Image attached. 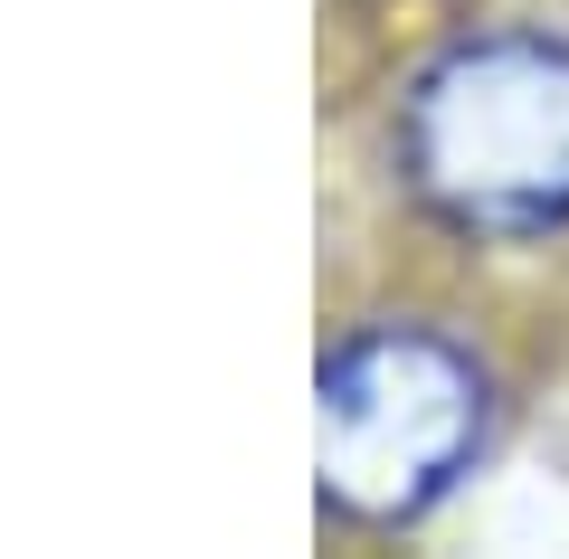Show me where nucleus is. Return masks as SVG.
I'll return each instance as SVG.
<instances>
[{"label":"nucleus","instance_id":"nucleus-1","mask_svg":"<svg viewBox=\"0 0 569 559\" xmlns=\"http://www.w3.org/2000/svg\"><path fill=\"white\" fill-rule=\"evenodd\" d=\"M399 171L466 238L569 228V48L485 29L427 58L399 104Z\"/></svg>","mask_w":569,"mask_h":559},{"label":"nucleus","instance_id":"nucleus-2","mask_svg":"<svg viewBox=\"0 0 569 559\" xmlns=\"http://www.w3.org/2000/svg\"><path fill=\"white\" fill-rule=\"evenodd\" d=\"M485 418V360L456 351L447 332H418V322L351 332L323 360V408H313L323 502L351 521H418L475 465Z\"/></svg>","mask_w":569,"mask_h":559}]
</instances>
